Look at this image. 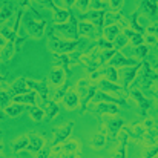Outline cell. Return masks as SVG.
<instances>
[{"instance_id":"4dcf8cb0","label":"cell","mask_w":158,"mask_h":158,"mask_svg":"<svg viewBox=\"0 0 158 158\" xmlns=\"http://www.w3.org/2000/svg\"><path fill=\"white\" fill-rule=\"evenodd\" d=\"M71 63V57L64 55V54H55V64H60V68H66Z\"/></svg>"},{"instance_id":"f1b7e54d","label":"cell","mask_w":158,"mask_h":158,"mask_svg":"<svg viewBox=\"0 0 158 158\" xmlns=\"http://www.w3.org/2000/svg\"><path fill=\"white\" fill-rule=\"evenodd\" d=\"M117 35H118V26H115V25H109V26L105 29L106 40H112V39H115Z\"/></svg>"},{"instance_id":"ac0fdd59","label":"cell","mask_w":158,"mask_h":158,"mask_svg":"<svg viewBox=\"0 0 158 158\" xmlns=\"http://www.w3.org/2000/svg\"><path fill=\"white\" fill-rule=\"evenodd\" d=\"M78 149H80V144H78V141H75V140L66 141V143H63V144L60 146V151H63V152H71V154H75Z\"/></svg>"},{"instance_id":"bcb514c9","label":"cell","mask_w":158,"mask_h":158,"mask_svg":"<svg viewBox=\"0 0 158 158\" xmlns=\"http://www.w3.org/2000/svg\"><path fill=\"white\" fill-rule=\"evenodd\" d=\"M37 2H40V3H45V5H48L49 8H52V9H55V6H54V3L51 2V0H37Z\"/></svg>"},{"instance_id":"1f68e13d","label":"cell","mask_w":158,"mask_h":158,"mask_svg":"<svg viewBox=\"0 0 158 158\" xmlns=\"http://www.w3.org/2000/svg\"><path fill=\"white\" fill-rule=\"evenodd\" d=\"M100 72H102V74H105L109 81H115V80H117V71H115V68H114V66L105 68V69H103V71H100Z\"/></svg>"},{"instance_id":"277c9868","label":"cell","mask_w":158,"mask_h":158,"mask_svg":"<svg viewBox=\"0 0 158 158\" xmlns=\"http://www.w3.org/2000/svg\"><path fill=\"white\" fill-rule=\"evenodd\" d=\"M72 127H74V123H69V124H66V126L60 127V129L55 132V137H54V144H60V143H63V141L69 137V134L72 132Z\"/></svg>"},{"instance_id":"d4e9b609","label":"cell","mask_w":158,"mask_h":158,"mask_svg":"<svg viewBox=\"0 0 158 158\" xmlns=\"http://www.w3.org/2000/svg\"><path fill=\"white\" fill-rule=\"evenodd\" d=\"M17 103H35V92H26L20 97H15Z\"/></svg>"},{"instance_id":"74e56055","label":"cell","mask_w":158,"mask_h":158,"mask_svg":"<svg viewBox=\"0 0 158 158\" xmlns=\"http://www.w3.org/2000/svg\"><path fill=\"white\" fill-rule=\"evenodd\" d=\"M157 154H158V146H154L152 149H149V151L144 154V157L143 158H154Z\"/></svg>"},{"instance_id":"d6986e66","label":"cell","mask_w":158,"mask_h":158,"mask_svg":"<svg viewBox=\"0 0 158 158\" xmlns=\"http://www.w3.org/2000/svg\"><path fill=\"white\" fill-rule=\"evenodd\" d=\"M25 110H26V106L25 105H12V106H9V107H6V114L9 117H19Z\"/></svg>"},{"instance_id":"4316f807","label":"cell","mask_w":158,"mask_h":158,"mask_svg":"<svg viewBox=\"0 0 158 158\" xmlns=\"http://www.w3.org/2000/svg\"><path fill=\"white\" fill-rule=\"evenodd\" d=\"M89 83H88V80H80L78 81V85H77V92H78V95H81L83 98L86 97V94L89 92Z\"/></svg>"},{"instance_id":"836d02e7","label":"cell","mask_w":158,"mask_h":158,"mask_svg":"<svg viewBox=\"0 0 158 158\" xmlns=\"http://www.w3.org/2000/svg\"><path fill=\"white\" fill-rule=\"evenodd\" d=\"M158 132L154 129H146V135H144V140L148 144H154L155 143V138H157Z\"/></svg>"},{"instance_id":"30bf717a","label":"cell","mask_w":158,"mask_h":158,"mask_svg":"<svg viewBox=\"0 0 158 158\" xmlns=\"http://www.w3.org/2000/svg\"><path fill=\"white\" fill-rule=\"evenodd\" d=\"M126 144H127V134H121V138H120V144L118 148L115 149L114 152V158H124L126 157Z\"/></svg>"},{"instance_id":"8fae6325","label":"cell","mask_w":158,"mask_h":158,"mask_svg":"<svg viewBox=\"0 0 158 158\" xmlns=\"http://www.w3.org/2000/svg\"><path fill=\"white\" fill-rule=\"evenodd\" d=\"M123 127V121L120 118H109L107 120V129H109V134L112 137H115Z\"/></svg>"},{"instance_id":"d590c367","label":"cell","mask_w":158,"mask_h":158,"mask_svg":"<svg viewBox=\"0 0 158 158\" xmlns=\"http://www.w3.org/2000/svg\"><path fill=\"white\" fill-rule=\"evenodd\" d=\"M58 110H60L58 105H55V103H48V118H54V117L57 115Z\"/></svg>"},{"instance_id":"5bb4252c","label":"cell","mask_w":158,"mask_h":158,"mask_svg":"<svg viewBox=\"0 0 158 158\" xmlns=\"http://www.w3.org/2000/svg\"><path fill=\"white\" fill-rule=\"evenodd\" d=\"M26 92H29V91H28L26 80H23V78L17 80V81L12 85V88H11V94H12V95H17V94H26Z\"/></svg>"},{"instance_id":"f907efd6","label":"cell","mask_w":158,"mask_h":158,"mask_svg":"<svg viewBox=\"0 0 158 158\" xmlns=\"http://www.w3.org/2000/svg\"><path fill=\"white\" fill-rule=\"evenodd\" d=\"M20 2V5L23 6V8H28V5H29V2L28 0H19Z\"/></svg>"},{"instance_id":"7402d4cb","label":"cell","mask_w":158,"mask_h":158,"mask_svg":"<svg viewBox=\"0 0 158 158\" xmlns=\"http://www.w3.org/2000/svg\"><path fill=\"white\" fill-rule=\"evenodd\" d=\"M54 19H55V22L57 23H64L66 22V19H69V12L66 11V9H54Z\"/></svg>"},{"instance_id":"8d00e7d4","label":"cell","mask_w":158,"mask_h":158,"mask_svg":"<svg viewBox=\"0 0 158 158\" xmlns=\"http://www.w3.org/2000/svg\"><path fill=\"white\" fill-rule=\"evenodd\" d=\"M12 48H14V43H11V42L5 46L3 55H5V58H6V60H9V58H11V55H12Z\"/></svg>"},{"instance_id":"60d3db41","label":"cell","mask_w":158,"mask_h":158,"mask_svg":"<svg viewBox=\"0 0 158 158\" xmlns=\"http://www.w3.org/2000/svg\"><path fill=\"white\" fill-rule=\"evenodd\" d=\"M8 102H9V97H8L5 92H0V106L8 105Z\"/></svg>"},{"instance_id":"5b68a950","label":"cell","mask_w":158,"mask_h":158,"mask_svg":"<svg viewBox=\"0 0 158 158\" xmlns=\"http://www.w3.org/2000/svg\"><path fill=\"white\" fill-rule=\"evenodd\" d=\"M124 132H126L131 138H134V140H137V141H141V140H144V135H146V127H144V126L124 127Z\"/></svg>"},{"instance_id":"9a60e30c","label":"cell","mask_w":158,"mask_h":158,"mask_svg":"<svg viewBox=\"0 0 158 158\" xmlns=\"http://www.w3.org/2000/svg\"><path fill=\"white\" fill-rule=\"evenodd\" d=\"M95 112L97 114H118V107L109 103H98L95 106Z\"/></svg>"},{"instance_id":"52a82bcc","label":"cell","mask_w":158,"mask_h":158,"mask_svg":"<svg viewBox=\"0 0 158 158\" xmlns=\"http://www.w3.org/2000/svg\"><path fill=\"white\" fill-rule=\"evenodd\" d=\"M131 95H132V98H134L135 102H138V105H140V114L144 117V115H146V110H148V107H149V102L143 97V94H141L140 91H132Z\"/></svg>"},{"instance_id":"e0dca14e","label":"cell","mask_w":158,"mask_h":158,"mask_svg":"<svg viewBox=\"0 0 158 158\" xmlns=\"http://www.w3.org/2000/svg\"><path fill=\"white\" fill-rule=\"evenodd\" d=\"M140 68H141V64H135L134 68H129V69L124 71V88H127V85L135 78V75H137Z\"/></svg>"},{"instance_id":"f35d334b","label":"cell","mask_w":158,"mask_h":158,"mask_svg":"<svg viewBox=\"0 0 158 158\" xmlns=\"http://www.w3.org/2000/svg\"><path fill=\"white\" fill-rule=\"evenodd\" d=\"M110 6L114 9H121L123 8V0H110Z\"/></svg>"},{"instance_id":"681fc988","label":"cell","mask_w":158,"mask_h":158,"mask_svg":"<svg viewBox=\"0 0 158 158\" xmlns=\"http://www.w3.org/2000/svg\"><path fill=\"white\" fill-rule=\"evenodd\" d=\"M149 31H151V32H155V34L158 35V25H154V26H151V28H149Z\"/></svg>"},{"instance_id":"44dd1931","label":"cell","mask_w":158,"mask_h":158,"mask_svg":"<svg viewBox=\"0 0 158 158\" xmlns=\"http://www.w3.org/2000/svg\"><path fill=\"white\" fill-rule=\"evenodd\" d=\"M105 135L103 134H97V135H94L91 140H89V144L94 148V149H100V148H103L105 146Z\"/></svg>"},{"instance_id":"7c38bea8","label":"cell","mask_w":158,"mask_h":158,"mask_svg":"<svg viewBox=\"0 0 158 158\" xmlns=\"http://www.w3.org/2000/svg\"><path fill=\"white\" fill-rule=\"evenodd\" d=\"M45 146V141L39 137V135H31V138H29V144H28V149L31 151V152H39L42 148Z\"/></svg>"},{"instance_id":"ffe728a7","label":"cell","mask_w":158,"mask_h":158,"mask_svg":"<svg viewBox=\"0 0 158 158\" xmlns=\"http://www.w3.org/2000/svg\"><path fill=\"white\" fill-rule=\"evenodd\" d=\"M28 144H29V138H28V137H19L17 140L12 141V148H14L15 152H19V151L28 148Z\"/></svg>"},{"instance_id":"3957f363","label":"cell","mask_w":158,"mask_h":158,"mask_svg":"<svg viewBox=\"0 0 158 158\" xmlns=\"http://www.w3.org/2000/svg\"><path fill=\"white\" fill-rule=\"evenodd\" d=\"M57 29L58 31H61L63 34H66L68 37H77V34H78V28H77V22H75V19L74 17H71V22L68 23V25H64V23H61V25H57Z\"/></svg>"},{"instance_id":"6da1fadb","label":"cell","mask_w":158,"mask_h":158,"mask_svg":"<svg viewBox=\"0 0 158 158\" xmlns=\"http://www.w3.org/2000/svg\"><path fill=\"white\" fill-rule=\"evenodd\" d=\"M25 25H26V29L28 32L32 35V37H42L43 35V31H45V26H46V22L45 20H34L31 19L28 14L25 15Z\"/></svg>"},{"instance_id":"4fadbf2b","label":"cell","mask_w":158,"mask_h":158,"mask_svg":"<svg viewBox=\"0 0 158 158\" xmlns=\"http://www.w3.org/2000/svg\"><path fill=\"white\" fill-rule=\"evenodd\" d=\"M49 80L55 86H61L64 83V71L63 69H54L49 74Z\"/></svg>"},{"instance_id":"484cf974","label":"cell","mask_w":158,"mask_h":158,"mask_svg":"<svg viewBox=\"0 0 158 158\" xmlns=\"http://www.w3.org/2000/svg\"><path fill=\"white\" fill-rule=\"evenodd\" d=\"M103 17H105V14L103 12H100V11H94V12H89V14H86V15H83L81 19H91V20H94L98 26L103 23Z\"/></svg>"},{"instance_id":"f5cc1de1","label":"cell","mask_w":158,"mask_h":158,"mask_svg":"<svg viewBox=\"0 0 158 158\" xmlns=\"http://www.w3.org/2000/svg\"><path fill=\"white\" fill-rule=\"evenodd\" d=\"M155 78H157V81H158V74H157V77H155Z\"/></svg>"},{"instance_id":"ba28073f","label":"cell","mask_w":158,"mask_h":158,"mask_svg":"<svg viewBox=\"0 0 158 158\" xmlns=\"http://www.w3.org/2000/svg\"><path fill=\"white\" fill-rule=\"evenodd\" d=\"M95 102H109V103H112V105L118 103V105L131 106L129 103H127V102H124V100H120V98H114V97L107 95L106 92H97V94H95Z\"/></svg>"},{"instance_id":"c3c4849f","label":"cell","mask_w":158,"mask_h":158,"mask_svg":"<svg viewBox=\"0 0 158 158\" xmlns=\"http://www.w3.org/2000/svg\"><path fill=\"white\" fill-rule=\"evenodd\" d=\"M6 45H8V43H6V40H5V39H3V37L0 35V49H3V48H5Z\"/></svg>"},{"instance_id":"7dc6e473","label":"cell","mask_w":158,"mask_h":158,"mask_svg":"<svg viewBox=\"0 0 158 158\" xmlns=\"http://www.w3.org/2000/svg\"><path fill=\"white\" fill-rule=\"evenodd\" d=\"M89 5V0H80V3H78V8L80 9H83V8H86Z\"/></svg>"},{"instance_id":"d6a6232c","label":"cell","mask_w":158,"mask_h":158,"mask_svg":"<svg viewBox=\"0 0 158 158\" xmlns=\"http://www.w3.org/2000/svg\"><path fill=\"white\" fill-rule=\"evenodd\" d=\"M11 14H12V8H11V5H3V8L0 9V22L9 19Z\"/></svg>"},{"instance_id":"db71d44e","label":"cell","mask_w":158,"mask_h":158,"mask_svg":"<svg viewBox=\"0 0 158 158\" xmlns=\"http://www.w3.org/2000/svg\"><path fill=\"white\" fill-rule=\"evenodd\" d=\"M157 158H158V157H157Z\"/></svg>"},{"instance_id":"9c48e42d","label":"cell","mask_w":158,"mask_h":158,"mask_svg":"<svg viewBox=\"0 0 158 158\" xmlns=\"http://www.w3.org/2000/svg\"><path fill=\"white\" fill-rule=\"evenodd\" d=\"M141 9H143L148 15L154 17V15L157 14V9H158L157 0H143V2H141Z\"/></svg>"},{"instance_id":"f546056e","label":"cell","mask_w":158,"mask_h":158,"mask_svg":"<svg viewBox=\"0 0 158 158\" xmlns=\"http://www.w3.org/2000/svg\"><path fill=\"white\" fill-rule=\"evenodd\" d=\"M78 32H80L81 35H92V34H94V26L83 22V23H80V26H78Z\"/></svg>"},{"instance_id":"7a4b0ae2","label":"cell","mask_w":158,"mask_h":158,"mask_svg":"<svg viewBox=\"0 0 158 158\" xmlns=\"http://www.w3.org/2000/svg\"><path fill=\"white\" fill-rule=\"evenodd\" d=\"M49 46L52 48L54 51H57V52L64 54V52L72 51V49L77 46V42H61V40H58V39H52V42H51Z\"/></svg>"},{"instance_id":"7bdbcfd3","label":"cell","mask_w":158,"mask_h":158,"mask_svg":"<svg viewBox=\"0 0 158 158\" xmlns=\"http://www.w3.org/2000/svg\"><path fill=\"white\" fill-rule=\"evenodd\" d=\"M146 42L148 43H151V45H155V43H158V37H155V35H146Z\"/></svg>"},{"instance_id":"ee69618b","label":"cell","mask_w":158,"mask_h":158,"mask_svg":"<svg viewBox=\"0 0 158 158\" xmlns=\"http://www.w3.org/2000/svg\"><path fill=\"white\" fill-rule=\"evenodd\" d=\"M117 45H118L120 48H123V46L126 45V37H124V35H121V37H117Z\"/></svg>"},{"instance_id":"cb8c5ba5","label":"cell","mask_w":158,"mask_h":158,"mask_svg":"<svg viewBox=\"0 0 158 158\" xmlns=\"http://www.w3.org/2000/svg\"><path fill=\"white\" fill-rule=\"evenodd\" d=\"M126 35L132 40V43H135L137 46H140L143 42H144V37L140 34V32H134V31H131V29H127L126 31Z\"/></svg>"},{"instance_id":"ab89813d","label":"cell","mask_w":158,"mask_h":158,"mask_svg":"<svg viewBox=\"0 0 158 158\" xmlns=\"http://www.w3.org/2000/svg\"><path fill=\"white\" fill-rule=\"evenodd\" d=\"M135 52H137V55H140V57H144V55L148 54V48H146V46H141V45H140V46H138V48L135 49Z\"/></svg>"},{"instance_id":"83f0119b","label":"cell","mask_w":158,"mask_h":158,"mask_svg":"<svg viewBox=\"0 0 158 158\" xmlns=\"http://www.w3.org/2000/svg\"><path fill=\"white\" fill-rule=\"evenodd\" d=\"M100 88H102V89H105V91H110V92L121 91V88H120V86L114 85V83H112V81H109V80H102V81H100Z\"/></svg>"},{"instance_id":"b9f144b4","label":"cell","mask_w":158,"mask_h":158,"mask_svg":"<svg viewBox=\"0 0 158 158\" xmlns=\"http://www.w3.org/2000/svg\"><path fill=\"white\" fill-rule=\"evenodd\" d=\"M55 158H77V155L71 154V152H63V154H57Z\"/></svg>"},{"instance_id":"f6af8a7d","label":"cell","mask_w":158,"mask_h":158,"mask_svg":"<svg viewBox=\"0 0 158 158\" xmlns=\"http://www.w3.org/2000/svg\"><path fill=\"white\" fill-rule=\"evenodd\" d=\"M98 45L100 46H103V48H112V43H107V42H105V40H98Z\"/></svg>"},{"instance_id":"8992f818","label":"cell","mask_w":158,"mask_h":158,"mask_svg":"<svg viewBox=\"0 0 158 158\" xmlns=\"http://www.w3.org/2000/svg\"><path fill=\"white\" fill-rule=\"evenodd\" d=\"M63 103H64V106H66L68 109H75V107L78 106V103H80V95H78V92H77V91H69V92L64 95Z\"/></svg>"},{"instance_id":"e575fe53","label":"cell","mask_w":158,"mask_h":158,"mask_svg":"<svg viewBox=\"0 0 158 158\" xmlns=\"http://www.w3.org/2000/svg\"><path fill=\"white\" fill-rule=\"evenodd\" d=\"M51 146H43L39 152H37V155H35V158H48L49 155H51Z\"/></svg>"},{"instance_id":"816d5d0a","label":"cell","mask_w":158,"mask_h":158,"mask_svg":"<svg viewBox=\"0 0 158 158\" xmlns=\"http://www.w3.org/2000/svg\"><path fill=\"white\" fill-rule=\"evenodd\" d=\"M64 2H66V5H68V6H71V5H72L75 0H64Z\"/></svg>"},{"instance_id":"2e32d148","label":"cell","mask_w":158,"mask_h":158,"mask_svg":"<svg viewBox=\"0 0 158 158\" xmlns=\"http://www.w3.org/2000/svg\"><path fill=\"white\" fill-rule=\"evenodd\" d=\"M134 60L124 58L121 54H115V57L110 60V66H132Z\"/></svg>"},{"instance_id":"603a6c76","label":"cell","mask_w":158,"mask_h":158,"mask_svg":"<svg viewBox=\"0 0 158 158\" xmlns=\"http://www.w3.org/2000/svg\"><path fill=\"white\" fill-rule=\"evenodd\" d=\"M29 117H31V120H34V121H40V120L45 118V112H43L40 107L32 106V107L29 109Z\"/></svg>"}]
</instances>
